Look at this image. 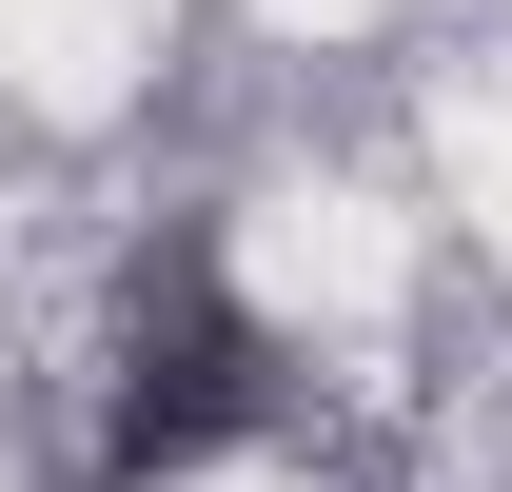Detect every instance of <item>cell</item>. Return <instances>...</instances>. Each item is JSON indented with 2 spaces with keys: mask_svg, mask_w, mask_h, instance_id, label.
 Here are the masks:
<instances>
[{
  "mask_svg": "<svg viewBox=\"0 0 512 492\" xmlns=\"http://www.w3.org/2000/svg\"><path fill=\"white\" fill-rule=\"evenodd\" d=\"M237 414H256V335L197 296V276H178V296H138L119 394H99V473H119V492H138V473H197Z\"/></svg>",
  "mask_w": 512,
  "mask_h": 492,
  "instance_id": "cell-1",
  "label": "cell"
}]
</instances>
